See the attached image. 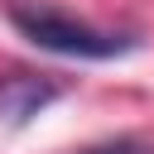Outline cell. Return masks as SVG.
<instances>
[{
    "mask_svg": "<svg viewBox=\"0 0 154 154\" xmlns=\"http://www.w3.org/2000/svg\"><path fill=\"white\" fill-rule=\"evenodd\" d=\"M5 19L43 53L58 58H87V63H111L140 48V34H120V29H96L87 19H72L43 0H5Z\"/></svg>",
    "mask_w": 154,
    "mask_h": 154,
    "instance_id": "obj_1",
    "label": "cell"
},
{
    "mask_svg": "<svg viewBox=\"0 0 154 154\" xmlns=\"http://www.w3.org/2000/svg\"><path fill=\"white\" fill-rule=\"evenodd\" d=\"M58 101V87L34 72H5L0 77V120L5 125H29L38 111Z\"/></svg>",
    "mask_w": 154,
    "mask_h": 154,
    "instance_id": "obj_2",
    "label": "cell"
},
{
    "mask_svg": "<svg viewBox=\"0 0 154 154\" xmlns=\"http://www.w3.org/2000/svg\"><path fill=\"white\" fill-rule=\"evenodd\" d=\"M77 154H154V144L120 135V140H101V144H87V149H77Z\"/></svg>",
    "mask_w": 154,
    "mask_h": 154,
    "instance_id": "obj_3",
    "label": "cell"
}]
</instances>
